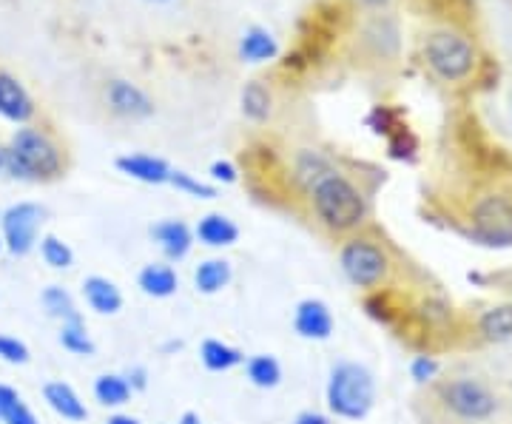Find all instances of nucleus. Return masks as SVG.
<instances>
[{
	"label": "nucleus",
	"mask_w": 512,
	"mask_h": 424,
	"mask_svg": "<svg viewBox=\"0 0 512 424\" xmlns=\"http://www.w3.org/2000/svg\"><path fill=\"white\" fill-rule=\"evenodd\" d=\"M0 168H3V148H0Z\"/></svg>",
	"instance_id": "obj_41"
},
{
	"label": "nucleus",
	"mask_w": 512,
	"mask_h": 424,
	"mask_svg": "<svg viewBox=\"0 0 512 424\" xmlns=\"http://www.w3.org/2000/svg\"><path fill=\"white\" fill-rule=\"evenodd\" d=\"M200 359H202V365H205L208 370H214V373L234 370L237 365L245 362V356H242L234 345L220 342V339H205L200 348Z\"/></svg>",
	"instance_id": "obj_22"
},
{
	"label": "nucleus",
	"mask_w": 512,
	"mask_h": 424,
	"mask_svg": "<svg viewBox=\"0 0 512 424\" xmlns=\"http://www.w3.org/2000/svg\"><path fill=\"white\" fill-rule=\"evenodd\" d=\"M279 55V43H276V37L268 32V29H262V26H251L245 35L239 37V57H242V63H268V60H274Z\"/></svg>",
	"instance_id": "obj_16"
},
{
	"label": "nucleus",
	"mask_w": 512,
	"mask_h": 424,
	"mask_svg": "<svg viewBox=\"0 0 512 424\" xmlns=\"http://www.w3.org/2000/svg\"><path fill=\"white\" fill-rule=\"evenodd\" d=\"M140 288H143V294L154 296V299H168V296L177 294V288H180V277H177V271L171 268V265H160V262H154V265H146L143 271H140Z\"/></svg>",
	"instance_id": "obj_18"
},
{
	"label": "nucleus",
	"mask_w": 512,
	"mask_h": 424,
	"mask_svg": "<svg viewBox=\"0 0 512 424\" xmlns=\"http://www.w3.org/2000/svg\"><path fill=\"white\" fill-rule=\"evenodd\" d=\"M168 183L174 185L177 191H183L188 197H197V200H214L217 197V188L208 183H202L197 180L194 174H188V171H171V180Z\"/></svg>",
	"instance_id": "obj_28"
},
{
	"label": "nucleus",
	"mask_w": 512,
	"mask_h": 424,
	"mask_svg": "<svg viewBox=\"0 0 512 424\" xmlns=\"http://www.w3.org/2000/svg\"><path fill=\"white\" fill-rule=\"evenodd\" d=\"M3 424H37V419H35V413H32L29 407L23 405V399H20L18 405H15L12 410H9V413H6Z\"/></svg>",
	"instance_id": "obj_33"
},
{
	"label": "nucleus",
	"mask_w": 512,
	"mask_h": 424,
	"mask_svg": "<svg viewBox=\"0 0 512 424\" xmlns=\"http://www.w3.org/2000/svg\"><path fill=\"white\" fill-rule=\"evenodd\" d=\"M18 402H20L18 390L9 388V385H3V382H0V422L6 419V413H9L12 407L18 405Z\"/></svg>",
	"instance_id": "obj_34"
},
{
	"label": "nucleus",
	"mask_w": 512,
	"mask_h": 424,
	"mask_svg": "<svg viewBox=\"0 0 512 424\" xmlns=\"http://www.w3.org/2000/svg\"><path fill=\"white\" fill-rule=\"evenodd\" d=\"M296 171H299V180L313 188V185L319 183L322 177H328L333 168H330L328 160H325V157H319L316 151H305V154L299 157V166H296Z\"/></svg>",
	"instance_id": "obj_29"
},
{
	"label": "nucleus",
	"mask_w": 512,
	"mask_h": 424,
	"mask_svg": "<svg viewBox=\"0 0 512 424\" xmlns=\"http://www.w3.org/2000/svg\"><path fill=\"white\" fill-rule=\"evenodd\" d=\"M239 103H242V114H245L251 123H265V120L271 117V111H274V97H271L268 86H265L262 80L245 83Z\"/></svg>",
	"instance_id": "obj_21"
},
{
	"label": "nucleus",
	"mask_w": 512,
	"mask_h": 424,
	"mask_svg": "<svg viewBox=\"0 0 512 424\" xmlns=\"http://www.w3.org/2000/svg\"><path fill=\"white\" fill-rule=\"evenodd\" d=\"M293 424H330V419L325 413H316V410H302V413L293 419Z\"/></svg>",
	"instance_id": "obj_36"
},
{
	"label": "nucleus",
	"mask_w": 512,
	"mask_h": 424,
	"mask_svg": "<svg viewBox=\"0 0 512 424\" xmlns=\"http://www.w3.org/2000/svg\"><path fill=\"white\" fill-rule=\"evenodd\" d=\"M43 217H46V211L35 203L9 205L0 214V231H3V240L0 242H3V248L12 257L32 254L37 234H40V225H43Z\"/></svg>",
	"instance_id": "obj_8"
},
{
	"label": "nucleus",
	"mask_w": 512,
	"mask_h": 424,
	"mask_svg": "<svg viewBox=\"0 0 512 424\" xmlns=\"http://www.w3.org/2000/svg\"><path fill=\"white\" fill-rule=\"evenodd\" d=\"M0 359L9 362V365H26L29 362V348L15 336L0 333Z\"/></svg>",
	"instance_id": "obj_30"
},
{
	"label": "nucleus",
	"mask_w": 512,
	"mask_h": 424,
	"mask_svg": "<svg viewBox=\"0 0 512 424\" xmlns=\"http://www.w3.org/2000/svg\"><path fill=\"white\" fill-rule=\"evenodd\" d=\"M106 424H140L134 416H126V413H114V416H109V422Z\"/></svg>",
	"instance_id": "obj_37"
},
{
	"label": "nucleus",
	"mask_w": 512,
	"mask_h": 424,
	"mask_svg": "<svg viewBox=\"0 0 512 424\" xmlns=\"http://www.w3.org/2000/svg\"><path fill=\"white\" fill-rule=\"evenodd\" d=\"M211 177L217 180V183H237V168L234 163H228V160H217V163H211Z\"/></svg>",
	"instance_id": "obj_32"
},
{
	"label": "nucleus",
	"mask_w": 512,
	"mask_h": 424,
	"mask_svg": "<svg viewBox=\"0 0 512 424\" xmlns=\"http://www.w3.org/2000/svg\"><path fill=\"white\" fill-rule=\"evenodd\" d=\"M151 240L163 248V254L171 262H180L188 257V251L194 245V234L183 220H163L151 225Z\"/></svg>",
	"instance_id": "obj_13"
},
{
	"label": "nucleus",
	"mask_w": 512,
	"mask_h": 424,
	"mask_svg": "<svg viewBox=\"0 0 512 424\" xmlns=\"http://www.w3.org/2000/svg\"><path fill=\"white\" fill-rule=\"evenodd\" d=\"M328 410L336 419L359 422L373 410L376 402V379L359 362H342L330 370L328 390H325Z\"/></svg>",
	"instance_id": "obj_4"
},
{
	"label": "nucleus",
	"mask_w": 512,
	"mask_h": 424,
	"mask_svg": "<svg viewBox=\"0 0 512 424\" xmlns=\"http://www.w3.org/2000/svg\"><path fill=\"white\" fill-rule=\"evenodd\" d=\"M40 257H43V262H46L49 268H55V271H66V268H72L74 251L66 245V242L60 240V237L49 234V237H43V240H40Z\"/></svg>",
	"instance_id": "obj_26"
},
{
	"label": "nucleus",
	"mask_w": 512,
	"mask_h": 424,
	"mask_svg": "<svg viewBox=\"0 0 512 424\" xmlns=\"http://www.w3.org/2000/svg\"><path fill=\"white\" fill-rule=\"evenodd\" d=\"M311 191L313 211L330 231H353L367 220L365 194L359 191V185L350 183L345 174L330 171L328 177H322Z\"/></svg>",
	"instance_id": "obj_2"
},
{
	"label": "nucleus",
	"mask_w": 512,
	"mask_h": 424,
	"mask_svg": "<svg viewBox=\"0 0 512 424\" xmlns=\"http://www.w3.org/2000/svg\"><path fill=\"white\" fill-rule=\"evenodd\" d=\"M60 345L74 356H92L94 342L86 333V325H63L60 328Z\"/></svg>",
	"instance_id": "obj_27"
},
{
	"label": "nucleus",
	"mask_w": 512,
	"mask_h": 424,
	"mask_svg": "<svg viewBox=\"0 0 512 424\" xmlns=\"http://www.w3.org/2000/svg\"><path fill=\"white\" fill-rule=\"evenodd\" d=\"M473 240L487 248H512V197L484 194L470 214Z\"/></svg>",
	"instance_id": "obj_6"
},
{
	"label": "nucleus",
	"mask_w": 512,
	"mask_h": 424,
	"mask_svg": "<svg viewBox=\"0 0 512 424\" xmlns=\"http://www.w3.org/2000/svg\"><path fill=\"white\" fill-rule=\"evenodd\" d=\"M245 373H248L251 385L262 390H271L282 382V365L276 362L271 353H256V356H251L248 365H245Z\"/></svg>",
	"instance_id": "obj_25"
},
{
	"label": "nucleus",
	"mask_w": 512,
	"mask_h": 424,
	"mask_svg": "<svg viewBox=\"0 0 512 424\" xmlns=\"http://www.w3.org/2000/svg\"><path fill=\"white\" fill-rule=\"evenodd\" d=\"M131 385H128L126 376H120V373H103V376H97V382H94V396H97V402L103 407H123L131 402Z\"/></svg>",
	"instance_id": "obj_24"
},
{
	"label": "nucleus",
	"mask_w": 512,
	"mask_h": 424,
	"mask_svg": "<svg viewBox=\"0 0 512 424\" xmlns=\"http://www.w3.org/2000/svg\"><path fill=\"white\" fill-rule=\"evenodd\" d=\"M293 328L302 339L325 342L333 333V314L322 299H302L293 314Z\"/></svg>",
	"instance_id": "obj_10"
},
{
	"label": "nucleus",
	"mask_w": 512,
	"mask_h": 424,
	"mask_svg": "<svg viewBox=\"0 0 512 424\" xmlns=\"http://www.w3.org/2000/svg\"><path fill=\"white\" fill-rule=\"evenodd\" d=\"M424 63L444 83H464L476 74V43L456 29H436L424 37Z\"/></svg>",
	"instance_id": "obj_5"
},
{
	"label": "nucleus",
	"mask_w": 512,
	"mask_h": 424,
	"mask_svg": "<svg viewBox=\"0 0 512 424\" xmlns=\"http://www.w3.org/2000/svg\"><path fill=\"white\" fill-rule=\"evenodd\" d=\"M180 424H200V416H197V413H183Z\"/></svg>",
	"instance_id": "obj_38"
},
{
	"label": "nucleus",
	"mask_w": 512,
	"mask_h": 424,
	"mask_svg": "<svg viewBox=\"0 0 512 424\" xmlns=\"http://www.w3.org/2000/svg\"><path fill=\"white\" fill-rule=\"evenodd\" d=\"M117 171L126 174L131 180L146 185H165L171 180L174 168L165 163L163 157H151V154H123L117 157Z\"/></svg>",
	"instance_id": "obj_12"
},
{
	"label": "nucleus",
	"mask_w": 512,
	"mask_h": 424,
	"mask_svg": "<svg viewBox=\"0 0 512 424\" xmlns=\"http://www.w3.org/2000/svg\"><path fill=\"white\" fill-rule=\"evenodd\" d=\"M439 370L441 365L433 356H416V359L410 362V376H413L416 385H430V382H436Z\"/></svg>",
	"instance_id": "obj_31"
},
{
	"label": "nucleus",
	"mask_w": 512,
	"mask_h": 424,
	"mask_svg": "<svg viewBox=\"0 0 512 424\" xmlns=\"http://www.w3.org/2000/svg\"><path fill=\"white\" fill-rule=\"evenodd\" d=\"M40 302H43L46 314L60 319L63 325H83V316H80V311L74 308V299L66 288H60V285H49V288L43 291V296H40Z\"/></svg>",
	"instance_id": "obj_23"
},
{
	"label": "nucleus",
	"mask_w": 512,
	"mask_h": 424,
	"mask_svg": "<svg viewBox=\"0 0 512 424\" xmlns=\"http://www.w3.org/2000/svg\"><path fill=\"white\" fill-rule=\"evenodd\" d=\"M339 265H342V274L348 277L350 285H356V288H376L390 274L387 251L373 240L345 242V248L339 254Z\"/></svg>",
	"instance_id": "obj_7"
},
{
	"label": "nucleus",
	"mask_w": 512,
	"mask_h": 424,
	"mask_svg": "<svg viewBox=\"0 0 512 424\" xmlns=\"http://www.w3.org/2000/svg\"><path fill=\"white\" fill-rule=\"evenodd\" d=\"M43 399L66 422H86L89 419V410H86L83 399L77 396V390L69 382H49L43 388Z\"/></svg>",
	"instance_id": "obj_14"
},
{
	"label": "nucleus",
	"mask_w": 512,
	"mask_h": 424,
	"mask_svg": "<svg viewBox=\"0 0 512 424\" xmlns=\"http://www.w3.org/2000/svg\"><path fill=\"white\" fill-rule=\"evenodd\" d=\"M83 296H86V302H89V308H92L94 314L100 316L120 314V308H123L120 288L106 277H86V282H83Z\"/></svg>",
	"instance_id": "obj_15"
},
{
	"label": "nucleus",
	"mask_w": 512,
	"mask_h": 424,
	"mask_svg": "<svg viewBox=\"0 0 512 424\" xmlns=\"http://www.w3.org/2000/svg\"><path fill=\"white\" fill-rule=\"evenodd\" d=\"M390 123H393V117H390V111L387 109H373V114H370V126H373V131L376 134H387L390 131Z\"/></svg>",
	"instance_id": "obj_35"
},
{
	"label": "nucleus",
	"mask_w": 512,
	"mask_h": 424,
	"mask_svg": "<svg viewBox=\"0 0 512 424\" xmlns=\"http://www.w3.org/2000/svg\"><path fill=\"white\" fill-rule=\"evenodd\" d=\"M0 248H3V242H0Z\"/></svg>",
	"instance_id": "obj_42"
},
{
	"label": "nucleus",
	"mask_w": 512,
	"mask_h": 424,
	"mask_svg": "<svg viewBox=\"0 0 512 424\" xmlns=\"http://www.w3.org/2000/svg\"><path fill=\"white\" fill-rule=\"evenodd\" d=\"M106 103L117 117L126 120H148L154 114V100L131 80H111L106 86Z\"/></svg>",
	"instance_id": "obj_9"
},
{
	"label": "nucleus",
	"mask_w": 512,
	"mask_h": 424,
	"mask_svg": "<svg viewBox=\"0 0 512 424\" xmlns=\"http://www.w3.org/2000/svg\"><path fill=\"white\" fill-rule=\"evenodd\" d=\"M510 106H512V100H510Z\"/></svg>",
	"instance_id": "obj_43"
},
{
	"label": "nucleus",
	"mask_w": 512,
	"mask_h": 424,
	"mask_svg": "<svg viewBox=\"0 0 512 424\" xmlns=\"http://www.w3.org/2000/svg\"><path fill=\"white\" fill-rule=\"evenodd\" d=\"M231 277H234V271H231L228 259H205L194 271V285H197L200 294L211 296L220 294L222 288H228Z\"/></svg>",
	"instance_id": "obj_20"
},
{
	"label": "nucleus",
	"mask_w": 512,
	"mask_h": 424,
	"mask_svg": "<svg viewBox=\"0 0 512 424\" xmlns=\"http://www.w3.org/2000/svg\"><path fill=\"white\" fill-rule=\"evenodd\" d=\"M0 117L9 123H29L35 117V100L32 94L23 89L18 77L0 72Z\"/></svg>",
	"instance_id": "obj_11"
},
{
	"label": "nucleus",
	"mask_w": 512,
	"mask_h": 424,
	"mask_svg": "<svg viewBox=\"0 0 512 424\" xmlns=\"http://www.w3.org/2000/svg\"><path fill=\"white\" fill-rule=\"evenodd\" d=\"M439 407L458 424H487L501 410V399L484 379L453 376L436 388Z\"/></svg>",
	"instance_id": "obj_3"
},
{
	"label": "nucleus",
	"mask_w": 512,
	"mask_h": 424,
	"mask_svg": "<svg viewBox=\"0 0 512 424\" xmlns=\"http://www.w3.org/2000/svg\"><path fill=\"white\" fill-rule=\"evenodd\" d=\"M148 3H171V0H148Z\"/></svg>",
	"instance_id": "obj_40"
},
{
	"label": "nucleus",
	"mask_w": 512,
	"mask_h": 424,
	"mask_svg": "<svg viewBox=\"0 0 512 424\" xmlns=\"http://www.w3.org/2000/svg\"><path fill=\"white\" fill-rule=\"evenodd\" d=\"M3 168L29 183L55 180L63 174V151L46 131L23 126L12 134L9 148H3Z\"/></svg>",
	"instance_id": "obj_1"
},
{
	"label": "nucleus",
	"mask_w": 512,
	"mask_h": 424,
	"mask_svg": "<svg viewBox=\"0 0 512 424\" xmlns=\"http://www.w3.org/2000/svg\"><path fill=\"white\" fill-rule=\"evenodd\" d=\"M197 240L208 248H228L239 240L237 222L228 220L225 214H205L197 222Z\"/></svg>",
	"instance_id": "obj_17"
},
{
	"label": "nucleus",
	"mask_w": 512,
	"mask_h": 424,
	"mask_svg": "<svg viewBox=\"0 0 512 424\" xmlns=\"http://www.w3.org/2000/svg\"><path fill=\"white\" fill-rule=\"evenodd\" d=\"M478 333L484 342H510L512 339V302H501L478 316Z\"/></svg>",
	"instance_id": "obj_19"
},
{
	"label": "nucleus",
	"mask_w": 512,
	"mask_h": 424,
	"mask_svg": "<svg viewBox=\"0 0 512 424\" xmlns=\"http://www.w3.org/2000/svg\"><path fill=\"white\" fill-rule=\"evenodd\" d=\"M362 3H365V6H370V9H384L390 0H362Z\"/></svg>",
	"instance_id": "obj_39"
}]
</instances>
